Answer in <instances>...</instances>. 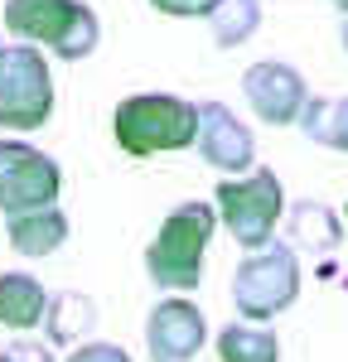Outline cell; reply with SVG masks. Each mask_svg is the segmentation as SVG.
Returning <instances> with one entry per match:
<instances>
[{
	"instance_id": "6da1fadb",
	"label": "cell",
	"mask_w": 348,
	"mask_h": 362,
	"mask_svg": "<svg viewBox=\"0 0 348 362\" xmlns=\"http://www.w3.org/2000/svg\"><path fill=\"white\" fill-rule=\"evenodd\" d=\"M112 136L131 160L189 150V145H199V107L170 92H136L116 107Z\"/></svg>"
},
{
	"instance_id": "3957f363",
	"label": "cell",
	"mask_w": 348,
	"mask_h": 362,
	"mask_svg": "<svg viewBox=\"0 0 348 362\" xmlns=\"http://www.w3.org/2000/svg\"><path fill=\"white\" fill-rule=\"evenodd\" d=\"M218 227V208L208 203H179L160 223L155 242L145 247V271L160 290H194L203 280V256Z\"/></svg>"
},
{
	"instance_id": "7c38bea8",
	"label": "cell",
	"mask_w": 348,
	"mask_h": 362,
	"mask_svg": "<svg viewBox=\"0 0 348 362\" xmlns=\"http://www.w3.org/2000/svg\"><path fill=\"white\" fill-rule=\"evenodd\" d=\"M49 300H54V295L29 276V271H0V324H5V329L20 334V329L44 324Z\"/></svg>"
},
{
	"instance_id": "30bf717a",
	"label": "cell",
	"mask_w": 348,
	"mask_h": 362,
	"mask_svg": "<svg viewBox=\"0 0 348 362\" xmlns=\"http://www.w3.org/2000/svg\"><path fill=\"white\" fill-rule=\"evenodd\" d=\"M203 155V165L208 169H252L257 160V136L232 116V107L223 102H199V145H194Z\"/></svg>"
},
{
	"instance_id": "52a82bcc",
	"label": "cell",
	"mask_w": 348,
	"mask_h": 362,
	"mask_svg": "<svg viewBox=\"0 0 348 362\" xmlns=\"http://www.w3.org/2000/svg\"><path fill=\"white\" fill-rule=\"evenodd\" d=\"M63 189V169L54 155L34 150L29 140H0V213H34L54 208Z\"/></svg>"
},
{
	"instance_id": "7402d4cb",
	"label": "cell",
	"mask_w": 348,
	"mask_h": 362,
	"mask_svg": "<svg viewBox=\"0 0 348 362\" xmlns=\"http://www.w3.org/2000/svg\"><path fill=\"white\" fill-rule=\"evenodd\" d=\"M339 34H344V49H348V20H344V29H339Z\"/></svg>"
},
{
	"instance_id": "7a4b0ae2",
	"label": "cell",
	"mask_w": 348,
	"mask_h": 362,
	"mask_svg": "<svg viewBox=\"0 0 348 362\" xmlns=\"http://www.w3.org/2000/svg\"><path fill=\"white\" fill-rule=\"evenodd\" d=\"M5 29L15 34V44L49 49L63 63L87 58L102 39V25L83 0H5Z\"/></svg>"
},
{
	"instance_id": "ffe728a7",
	"label": "cell",
	"mask_w": 348,
	"mask_h": 362,
	"mask_svg": "<svg viewBox=\"0 0 348 362\" xmlns=\"http://www.w3.org/2000/svg\"><path fill=\"white\" fill-rule=\"evenodd\" d=\"M160 15H174V20H194V15H203V5L208 0H150Z\"/></svg>"
},
{
	"instance_id": "5bb4252c",
	"label": "cell",
	"mask_w": 348,
	"mask_h": 362,
	"mask_svg": "<svg viewBox=\"0 0 348 362\" xmlns=\"http://www.w3.org/2000/svg\"><path fill=\"white\" fill-rule=\"evenodd\" d=\"M97 324V305L83 290H58L49 300V314H44V334L54 348H68V343H83V334Z\"/></svg>"
},
{
	"instance_id": "603a6c76",
	"label": "cell",
	"mask_w": 348,
	"mask_h": 362,
	"mask_svg": "<svg viewBox=\"0 0 348 362\" xmlns=\"http://www.w3.org/2000/svg\"><path fill=\"white\" fill-rule=\"evenodd\" d=\"M0 362H10V358H5V353H0Z\"/></svg>"
},
{
	"instance_id": "277c9868",
	"label": "cell",
	"mask_w": 348,
	"mask_h": 362,
	"mask_svg": "<svg viewBox=\"0 0 348 362\" xmlns=\"http://www.w3.org/2000/svg\"><path fill=\"white\" fill-rule=\"evenodd\" d=\"M300 295V256L286 242H271L261 251H247L232 271V305L247 324H266Z\"/></svg>"
},
{
	"instance_id": "5b68a950",
	"label": "cell",
	"mask_w": 348,
	"mask_h": 362,
	"mask_svg": "<svg viewBox=\"0 0 348 362\" xmlns=\"http://www.w3.org/2000/svg\"><path fill=\"white\" fill-rule=\"evenodd\" d=\"M213 208L237 247L261 251L271 247V232L286 213V189H281L276 169H247L242 179H223L213 189Z\"/></svg>"
},
{
	"instance_id": "2e32d148",
	"label": "cell",
	"mask_w": 348,
	"mask_h": 362,
	"mask_svg": "<svg viewBox=\"0 0 348 362\" xmlns=\"http://www.w3.org/2000/svg\"><path fill=\"white\" fill-rule=\"evenodd\" d=\"M300 131L310 145L348 155V97H310V107L300 116Z\"/></svg>"
},
{
	"instance_id": "ac0fdd59",
	"label": "cell",
	"mask_w": 348,
	"mask_h": 362,
	"mask_svg": "<svg viewBox=\"0 0 348 362\" xmlns=\"http://www.w3.org/2000/svg\"><path fill=\"white\" fill-rule=\"evenodd\" d=\"M68 362H131V353L121 343H78Z\"/></svg>"
},
{
	"instance_id": "9c48e42d",
	"label": "cell",
	"mask_w": 348,
	"mask_h": 362,
	"mask_svg": "<svg viewBox=\"0 0 348 362\" xmlns=\"http://www.w3.org/2000/svg\"><path fill=\"white\" fill-rule=\"evenodd\" d=\"M208 343V319L194 300L184 295H165L145 319V348L150 362H189L199 358V348Z\"/></svg>"
},
{
	"instance_id": "ba28073f",
	"label": "cell",
	"mask_w": 348,
	"mask_h": 362,
	"mask_svg": "<svg viewBox=\"0 0 348 362\" xmlns=\"http://www.w3.org/2000/svg\"><path fill=\"white\" fill-rule=\"evenodd\" d=\"M242 92H247V107L257 112V121L266 126H300V116L310 107V87L300 78V68L290 63H252L242 73Z\"/></svg>"
},
{
	"instance_id": "8992f818",
	"label": "cell",
	"mask_w": 348,
	"mask_h": 362,
	"mask_svg": "<svg viewBox=\"0 0 348 362\" xmlns=\"http://www.w3.org/2000/svg\"><path fill=\"white\" fill-rule=\"evenodd\" d=\"M54 116V73L34 44H0V131H39Z\"/></svg>"
},
{
	"instance_id": "4fadbf2b",
	"label": "cell",
	"mask_w": 348,
	"mask_h": 362,
	"mask_svg": "<svg viewBox=\"0 0 348 362\" xmlns=\"http://www.w3.org/2000/svg\"><path fill=\"white\" fill-rule=\"evenodd\" d=\"M339 237H344V223L315 203V198H300L295 208L286 213V247H300V251H334L339 247Z\"/></svg>"
},
{
	"instance_id": "9a60e30c",
	"label": "cell",
	"mask_w": 348,
	"mask_h": 362,
	"mask_svg": "<svg viewBox=\"0 0 348 362\" xmlns=\"http://www.w3.org/2000/svg\"><path fill=\"white\" fill-rule=\"evenodd\" d=\"M199 20H208L218 49H237L261 29V5L257 0H208Z\"/></svg>"
},
{
	"instance_id": "8fae6325",
	"label": "cell",
	"mask_w": 348,
	"mask_h": 362,
	"mask_svg": "<svg viewBox=\"0 0 348 362\" xmlns=\"http://www.w3.org/2000/svg\"><path fill=\"white\" fill-rule=\"evenodd\" d=\"M5 237L20 256H54L68 242V213L63 208H34V213H15L5 218Z\"/></svg>"
},
{
	"instance_id": "d6986e66",
	"label": "cell",
	"mask_w": 348,
	"mask_h": 362,
	"mask_svg": "<svg viewBox=\"0 0 348 362\" xmlns=\"http://www.w3.org/2000/svg\"><path fill=\"white\" fill-rule=\"evenodd\" d=\"M5 358L10 362H54V348L49 343H34V338H15L5 348Z\"/></svg>"
},
{
	"instance_id": "44dd1931",
	"label": "cell",
	"mask_w": 348,
	"mask_h": 362,
	"mask_svg": "<svg viewBox=\"0 0 348 362\" xmlns=\"http://www.w3.org/2000/svg\"><path fill=\"white\" fill-rule=\"evenodd\" d=\"M329 5H334V10H344V15H348V0H329Z\"/></svg>"
},
{
	"instance_id": "e0dca14e",
	"label": "cell",
	"mask_w": 348,
	"mask_h": 362,
	"mask_svg": "<svg viewBox=\"0 0 348 362\" xmlns=\"http://www.w3.org/2000/svg\"><path fill=\"white\" fill-rule=\"evenodd\" d=\"M218 362H281V343L271 329L237 319L228 329H218Z\"/></svg>"
}]
</instances>
